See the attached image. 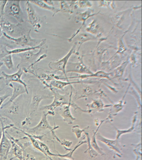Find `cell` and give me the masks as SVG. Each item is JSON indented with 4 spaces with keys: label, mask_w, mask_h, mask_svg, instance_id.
Listing matches in <instances>:
<instances>
[{
    "label": "cell",
    "mask_w": 142,
    "mask_h": 160,
    "mask_svg": "<svg viewBox=\"0 0 142 160\" xmlns=\"http://www.w3.org/2000/svg\"><path fill=\"white\" fill-rule=\"evenodd\" d=\"M20 2V1H8L5 8L4 14L13 18L18 23L22 24L24 22V16Z\"/></svg>",
    "instance_id": "5"
},
{
    "label": "cell",
    "mask_w": 142,
    "mask_h": 160,
    "mask_svg": "<svg viewBox=\"0 0 142 160\" xmlns=\"http://www.w3.org/2000/svg\"><path fill=\"white\" fill-rule=\"evenodd\" d=\"M47 42V40L46 39H42V42L38 46L34 47H27L22 48H18L9 51L7 50V46H1V52L0 53V61L4 58L5 56H8V55L12 54H18L22 53V52H26L28 51H33L38 49H40L43 47L44 45Z\"/></svg>",
    "instance_id": "12"
},
{
    "label": "cell",
    "mask_w": 142,
    "mask_h": 160,
    "mask_svg": "<svg viewBox=\"0 0 142 160\" xmlns=\"http://www.w3.org/2000/svg\"><path fill=\"white\" fill-rule=\"evenodd\" d=\"M137 112H135V114L134 116H133V118H132V124L130 127L129 128L127 129L120 130L119 129L115 127V126H113L114 128L115 129L116 131V139L119 140L120 138V136L125 134L131 133L133 132L134 131L135 129V125L136 122L137 120Z\"/></svg>",
    "instance_id": "26"
},
{
    "label": "cell",
    "mask_w": 142,
    "mask_h": 160,
    "mask_svg": "<svg viewBox=\"0 0 142 160\" xmlns=\"http://www.w3.org/2000/svg\"><path fill=\"white\" fill-rule=\"evenodd\" d=\"M23 72L24 71L22 68H19L17 72L13 74H8L3 71L2 73V76L4 78L6 85L8 86L11 82H17V83L21 84L24 86L26 91L28 92V88H27V85L22 79Z\"/></svg>",
    "instance_id": "15"
},
{
    "label": "cell",
    "mask_w": 142,
    "mask_h": 160,
    "mask_svg": "<svg viewBox=\"0 0 142 160\" xmlns=\"http://www.w3.org/2000/svg\"><path fill=\"white\" fill-rule=\"evenodd\" d=\"M86 138L85 135H84L83 137L81 138L79 142L77 143L76 145L73 149H71L70 151L68 153H66L65 154H57V157L61 158H71L74 160V158H73V155L75 151L81 145L84 144L85 143H87V140H86Z\"/></svg>",
    "instance_id": "29"
},
{
    "label": "cell",
    "mask_w": 142,
    "mask_h": 160,
    "mask_svg": "<svg viewBox=\"0 0 142 160\" xmlns=\"http://www.w3.org/2000/svg\"><path fill=\"white\" fill-rule=\"evenodd\" d=\"M98 6L100 7H105L114 9L116 8L115 1H99Z\"/></svg>",
    "instance_id": "37"
},
{
    "label": "cell",
    "mask_w": 142,
    "mask_h": 160,
    "mask_svg": "<svg viewBox=\"0 0 142 160\" xmlns=\"http://www.w3.org/2000/svg\"><path fill=\"white\" fill-rule=\"evenodd\" d=\"M42 83L47 88L49 89L52 92L53 96V102L50 104L43 106L41 108V110H46L51 112H54V110L58 107H61L64 105H68L71 102H73L72 101V87L71 85V91L70 94L62 95L58 92V90L56 88H53L45 81H42Z\"/></svg>",
    "instance_id": "1"
},
{
    "label": "cell",
    "mask_w": 142,
    "mask_h": 160,
    "mask_svg": "<svg viewBox=\"0 0 142 160\" xmlns=\"http://www.w3.org/2000/svg\"><path fill=\"white\" fill-rule=\"evenodd\" d=\"M100 12H97V13H94V11L93 9H88L86 11L83 12H78L76 15L75 17L74 20L76 23H78V22H82V24L81 25V27L77 30L76 32L75 33L73 34V35L70 37V38L68 39V41L70 42L75 37L79 32H80L82 27L85 25L86 21L90 18L93 17L96 15H98L99 13Z\"/></svg>",
    "instance_id": "11"
},
{
    "label": "cell",
    "mask_w": 142,
    "mask_h": 160,
    "mask_svg": "<svg viewBox=\"0 0 142 160\" xmlns=\"http://www.w3.org/2000/svg\"><path fill=\"white\" fill-rule=\"evenodd\" d=\"M13 158H13L11 159V160H12V159H13Z\"/></svg>",
    "instance_id": "52"
},
{
    "label": "cell",
    "mask_w": 142,
    "mask_h": 160,
    "mask_svg": "<svg viewBox=\"0 0 142 160\" xmlns=\"http://www.w3.org/2000/svg\"><path fill=\"white\" fill-rule=\"evenodd\" d=\"M129 9L126 10L125 11H121L117 13L116 14L113 16L112 18L111 21L113 22V24L117 27H120L121 24L124 21L125 16L126 14V12L130 11Z\"/></svg>",
    "instance_id": "31"
},
{
    "label": "cell",
    "mask_w": 142,
    "mask_h": 160,
    "mask_svg": "<svg viewBox=\"0 0 142 160\" xmlns=\"http://www.w3.org/2000/svg\"><path fill=\"white\" fill-rule=\"evenodd\" d=\"M3 62H0V69H1V67H2V66H3Z\"/></svg>",
    "instance_id": "50"
},
{
    "label": "cell",
    "mask_w": 142,
    "mask_h": 160,
    "mask_svg": "<svg viewBox=\"0 0 142 160\" xmlns=\"http://www.w3.org/2000/svg\"><path fill=\"white\" fill-rule=\"evenodd\" d=\"M23 160H37L33 155L30 153L23 154Z\"/></svg>",
    "instance_id": "44"
},
{
    "label": "cell",
    "mask_w": 142,
    "mask_h": 160,
    "mask_svg": "<svg viewBox=\"0 0 142 160\" xmlns=\"http://www.w3.org/2000/svg\"><path fill=\"white\" fill-rule=\"evenodd\" d=\"M93 89L90 86L86 85L82 88L81 91L80 95L78 96L77 99L84 98L88 97L90 95L93 94L95 93Z\"/></svg>",
    "instance_id": "33"
},
{
    "label": "cell",
    "mask_w": 142,
    "mask_h": 160,
    "mask_svg": "<svg viewBox=\"0 0 142 160\" xmlns=\"http://www.w3.org/2000/svg\"><path fill=\"white\" fill-rule=\"evenodd\" d=\"M130 86V83L128 88H127L125 94L121 99L119 101H118L117 103L112 104L109 112V115L108 116L110 120L112 119V118L116 116L118 112H119L123 110V107H124L125 104V102L124 101V99L125 98L126 95L127 94V92H128V90H129V88Z\"/></svg>",
    "instance_id": "20"
},
{
    "label": "cell",
    "mask_w": 142,
    "mask_h": 160,
    "mask_svg": "<svg viewBox=\"0 0 142 160\" xmlns=\"http://www.w3.org/2000/svg\"><path fill=\"white\" fill-rule=\"evenodd\" d=\"M109 120H110V119L109 117L108 116L107 118L105 119L101 120L95 131H93V136H92L91 139V143L92 147H93V148L95 150V151H96L98 154H100L101 155H104L105 153L104 152H103V149L101 148L99 146V145H98V143H97L96 138V135L98 130L100 128L102 124L105 122V121H108Z\"/></svg>",
    "instance_id": "25"
},
{
    "label": "cell",
    "mask_w": 142,
    "mask_h": 160,
    "mask_svg": "<svg viewBox=\"0 0 142 160\" xmlns=\"http://www.w3.org/2000/svg\"><path fill=\"white\" fill-rule=\"evenodd\" d=\"M53 97L47 95H36L32 98L29 113V117H31L37 111L40 104L43 100L47 99H51Z\"/></svg>",
    "instance_id": "21"
},
{
    "label": "cell",
    "mask_w": 142,
    "mask_h": 160,
    "mask_svg": "<svg viewBox=\"0 0 142 160\" xmlns=\"http://www.w3.org/2000/svg\"><path fill=\"white\" fill-rule=\"evenodd\" d=\"M96 81H74V82H69V81H61V80H54L51 81L50 83V86H51L53 88L58 89L61 90H64L65 87L68 86V85H71L73 83H95L97 82Z\"/></svg>",
    "instance_id": "22"
},
{
    "label": "cell",
    "mask_w": 142,
    "mask_h": 160,
    "mask_svg": "<svg viewBox=\"0 0 142 160\" xmlns=\"http://www.w3.org/2000/svg\"><path fill=\"white\" fill-rule=\"evenodd\" d=\"M112 104L105 105L101 98L93 100L91 103L87 104L86 106L88 108L85 110L84 112L89 114L95 113L96 112H101L104 111V108L111 107Z\"/></svg>",
    "instance_id": "17"
},
{
    "label": "cell",
    "mask_w": 142,
    "mask_h": 160,
    "mask_svg": "<svg viewBox=\"0 0 142 160\" xmlns=\"http://www.w3.org/2000/svg\"><path fill=\"white\" fill-rule=\"evenodd\" d=\"M65 148L66 150H68V151H70L71 149L68 148L70 147L73 144V142L72 141L67 140H61L60 143Z\"/></svg>",
    "instance_id": "42"
},
{
    "label": "cell",
    "mask_w": 142,
    "mask_h": 160,
    "mask_svg": "<svg viewBox=\"0 0 142 160\" xmlns=\"http://www.w3.org/2000/svg\"><path fill=\"white\" fill-rule=\"evenodd\" d=\"M133 152L136 156V160H141V142L135 145Z\"/></svg>",
    "instance_id": "40"
},
{
    "label": "cell",
    "mask_w": 142,
    "mask_h": 160,
    "mask_svg": "<svg viewBox=\"0 0 142 160\" xmlns=\"http://www.w3.org/2000/svg\"><path fill=\"white\" fill-rule=\"evenodd\" d=\"M31 3L36 5L38 6L40 8L43 9L48 10L53 12V16H54L58 12H61L59 9L56 8L53 6H51L47 5V3L44 2V1H29Z\"/></svg>",
    "instance_id": "28"
},
{
    "label": "cell",
    "mask_w": 142,
    "mask_h": 160,
    "mask_svg": "<svg viewBox=\"0 0 142 160\" xmlns=\"http://www.w3.org/2000/svg\"><path fill=\"white\" fill-rule=\"evenodd\" d=\"M2 128V136L0 141V160H6L11 148V142L10 140L7 137L6 134L5 130L7 129L13 127L14 125L11 124L5 126L4 122L2 119H0Z\"/></svg>",
    "instance_id": "8"
},
{
    "label": "cell",
    "mask_w": 142,
    "mask_h": 160,
    "mask_svg": "<svg viewBox=\"0 0 142 160\" xmlns=\"http://www.w3.org/2000/svg\"><path fill=\"white\" fill-rule=\"evenodd\" d=\"M2 127H0V141H1V139H2Z\"/></svg>",
    "instance_id": "47"
},
{
    "label": "cell",
    "mask_w": 142,
    "mask_h": 160,
    "mask_svg": "<svg viewBox=\"0 0 142 160\" xmlns=\"http://www.w3.org/2000/svg\"><path fill=\"white\" fill-rule=\"evenodd\" d=\"M85 134L86 138L87 141V144H88V148L84 152H88L91 158H94L96 156H98V153L95 151V150L92 147L91 145V138L90 137V135L89 133L88 132H84Z\"/></svg>",
    "instance_id": "32"
},
{
    "label": "cell",
    "mask_w": 142,
    "mask_h": 160,
    "mask_svg": "<svg viewBox=\"0 0 142 160\" xmlns=\"http://www.w3.org/2000/svg\"><path fill=\"white\" fill-rule=\"evenodd\" d=\"M3 78V76H2V77H0V82H1V81H2V79Z\"/></svg>",
    "instance_id": "51"
},
{
    "label": "cell",
    "mask_w": 142,
    "mask_h": 160,
    "mask_svg": "<svg viewBox=\"0 0 142 160\" xmlns=\"http://www.w3.org/2000/svg\"><path fill=\"white\" fill-rule=\"evenodd\" d=\"M2 35H3V31H2V27H1V25H0V38L2 37Z\"/></svg>",
    "instance_id": "48"
},
{
    "label": "cell",
    "mask_w": 142,
    "mask_h": 160,
    "mask_svg": "<svg viewBox=\"0 0 142 160\" xmlns=\"http://www.w3.org/2000/svg\"><path fill=\"white\" fill-rule=\"evenodd\" d=\"M125 34V33H124L123 36H121V37L120 38L119 41H118V49H117V51L115 53L116 54H122L124 53L126 51V49L125 46L124 42H123V37H124Z\"/></svg>",
    "instance_id": "38"
},
{
    "label": "cell",
    "mask_w": 142,
    "mask_h": 160,
    "mask_svg": "<svg viewBox=\"0 0 142 160\" xmlns=\"http://www.w3.org/2000/svg\"><path fill=\"white\" fill-rule=\"evenodd\" d=\"M59 9L61 12L73 14L74 10L78 8L77 1H60Z\"/></svg>",
    "instance_id": "24"
},
{
    "label": "cell",
    "mask_w": 142,
    "mask_h": 160,
    "mask_svg": "<svg viewBox=\"0 0 142 160\" xmlns=\"http://www.w3.org/2000/svg\"><path fill=\"white\" fill-rule=\"evenodd\" d=\"M84 56L79 58V61L76 62H68L66 68V73L75 72L81 75H91L93 72L87 67L83 62Z\"/></svg>",
    "instance_id": "9"
},
{
    "label": "cell",
    "mask_w": 142,
    "mask_h": 160,
    "mask_svg": "<svg viewBox=\"0 0 142 160\" xmlns=\"http://www.w3.org/2000/svg\"><path fill=\"white\" fill-rule=\"evenodd\" d=\"M77 5L79 8L89 9L93 6V3L89 1H77Z\"/></svg>",
    "instance_id": "39"
},
{
    "label": "cell",
    "mask_w": 142,
    "mask_h": 160,
    "mask_svg": "<svg viewBox=\"0 0 142 160\" xmlns=\"http://www.w3.org/2000/svg\"><path fill=\"white\" fill-rule=\"evenodd\" d=\"M98 38L87 32H83V33L80 34L77 38V40L78 41V43L79 44V46L76 53L78 54L81 46L84 42H86L87 41H95V40H98Z\"/></svg>",
    "instance_id": "27"
},
{
    "label": "cell",
    "mask_w": 142,
    "mask_h": 160,
    "mask_svg": "<svg viewBox=\"0 0 142 160\" xmlns=\"http://www.w3.org/2000/svg\"><path fill=\"white\" fill-rule=\"evenodd\" d=\"M8 1H0V18L3 17L4 15L5 8Z\"/></svg>",
    "instance_id": "43"
},
{
    "label": "cell",
    "mask_w": 142,
    "mask_h": 160,
    "mask_svg": "<svg viewBox=\"0 0 142 160\" xmlns=\"http://www.w3.org/2000/svg\"><path fill=\"white\" fill-rule=\"evenodd\" d=\"M44 2L47 3V5H49L50 6H53L54 7V3L53 1H44Z\"/></svg>",
    "instance_id": "46"
},
{
    "label": "cell",
    "mask_w": 142,
    "mask_h": 160,
    "mask_svg": "<svg viewBox=\"0 0 142 160\" xmlns=\"http://www.w3.org/2000/svg\"><path fill=\"white\" fill-rule=\"evenodd\" d=\"M55 115V112L48 111L47 112H43L42 118L39 123L34 127L27 128V132L33 136H37L40 132L47 129L50 130L51 132H54L55 130L59 128V126L52 127L48 122L47 116L48 115L54 116Z\"/></svg>",
    "instance_id": "2"
},
{
    "label": "cell",
    "mask_w": 142,
    "mask_h": 160,
    "mask_svg": "<svg viewBox=\"0 0 142 160\" xmlns=\"http://www.w3.org/2000/svg\"><path fill=\"white\" fill-rule=\"evenodd\" d=\"M89 126L85 128L81 129L80 126L78 125H75L72 128V131L75 135L77 139H79L81 138L82 133L85 132L86 130L89 128Z\"/></svg>",
    "instance_id": "36"
},
{
    "label": "cell",
    "mask_w": 142,
    "mask_h": 160,
    "mask_svg": "<svg viewBox=\"0 0 142 160\" xmlns=\"http://www.w3.org/2000/svg\"><path fill=\"white\" fill-rule=\"evenodd\" d=\"M8 86L13 89L12 96H11V98L8 102L2 105V107L0 108L1 109H3L6 106L12 103L17 98L21 96V95L23 94L25 92L28 94V92L26 91L24 86L21 84L17 83V82H11Z\"/></svg>",
    "instance_id": "16"
},
{
    "label": "cell",
    "mask_w": 142,
    "mask_h": 160,
    "mask_svg": "<svg viewBox=\"0 0 142 160\" xmlns=\"http://www.w3.org/2000/svg\"><path fill=\"white\" fill-rule=\"evenodd\" d=\"M73 107L75 110H78L79 106L74 102H72L68 105H64L60 108L58 113L63 118V121L68 125L72 124L76 118L72 115L70 108Z\"/></svg>",
    "instance_id": "13"
},
{
    "label": "cell",
    "mask_w": 142,
    "mask_h": 160,
    "mask_svg": "<svg viewBox=\"0 0 142 160\" xmlns=\"http://www.w3.org/2000/svg\"><path fill=\"white\" fill-rule=\"evenodd\" d=\"M129 63V60L125 61L123 63H121L120 65L116 68L113 72L114 77L112 78H118V79H122L123 75L124 74L126 68Z\"/></svg>",
    "instance_id": "30"
},
{
    "label": "cell",
    "mask_w": 142,
    "mask_h": 160,
    "mask_svg": "<svg viewBox=\"0 0 142 160\" xmlns=\"http://www.w3.org/2000/svg\"><path fill=\"white\" fill-rule=\"evenodd\" d=\"M86 31L97 38L101 37L103 32V30L97 20L93 19L86 26Z\"/></svg>",
    "instance_id": "19"
},
{
    "label": "cell",
    "mask_w": 142,
    "mask_h": 160,
    "mask_svg": "<svg viewBox=\"0 0 142 160\" xmlns=\"http://www.w3.org/2000/svg\"><path fill=\"white\" fill-rule=\"evenodd\" d=\"M27 11L28 22L34 28L35 31L38 32L45 19L44 16L41 17L37 14L29 1L27 2Z\"/></svg>",
    "instance_id": "10"
},
{
    "label": "cell",
    "mask_w": 142,
    "mask_h": 160,
    "mask_svg": "<svg viewBox=\"0 0 142 160\" xmlns=\"http://www.w3.org/2000/svg\"><path fill=\"white\" fill-rule=\"evenodd\" d=\"M0 25L3 32L13 38L20 37L27 33L22 24L12 23L4 17L0 18Z\"/></svg>",
    "instance_id": "4"
},
{
    "label": "cell",
    "mask_w": 142,
    "mask_h": 160,
    "mask_svg": "<svg viewBox=\"0 0 142 160\" xmlns=\"http://www.w3.org/2000/svg\"><path fill=\"white\" fill-rule=\"evenodd\" d=\"M96 138L101 142L105 144L110 149L113 150L116 152L118 156L121 157L122 155V147L119 142V140H112L104 137L99 132H97L96 135Z\"/></svg>",
    "instance_id": "14"
},
{
    "label": "cell",
    "mask_w": 142,
    "mask_h": 160,
    "mask_svg": "<svg viewBox=\"0 0 142 160\" xmlns=\"http://www.w3.org/2000/svg\"><path fill=\"white\" fill-rule=\"evenodd\" d=\"M12 92L11 90H8V91H7V92H6V93H5L4 95L0 96V108L2 107L5 100L12 96Z\"/></svg>",
    "instance_id": "41"
},
{
    "label": "cell",
    "mask_w": 142,
    "mask_h": 160,
    "mask_svg": "<svg viewBox=\"0 0 142 160\" xmlns=\"http://www.w3.org/2000/svg\"><path fill=\"white\" fill-rule=\"evenodd\" d=\"M9 136V139L10 140L11 144V149L12 153L14 155L15 158H18L19 160H23V154L24 151L21 145L18 144L16 140L12 138V136L8 135Z\"/></svg>",
    "instance_id": "23"
},
{
    "label": "cell",
    "mask_w": 142,
    "mask_h": 160,
    "mask_svg": "<svg viewBox=\"0 0 142 160\" xmlns=\"http://www.w3.org/2000/svg\"><path fill=\"white\" fill-rule=\"evenodd\" d=\"M10 106L7 108L6 113L10 116H14L18 114L19 111V106L18 104L12 102L9 105Z\"/></svg>",
    "instance_id": "34"
},
{
    "label": "cell",
    "mask_w": 142,
    "mask_h": 160,
    "mask_svg": "<svg viewBox=\"0 0 142 160\" xmlns=\"http://www.w3.org/2000/svg\"><path fill=\"white\" fill-rule=\"evenodd\" d=\"M31 124L30 118L28 116L24 120L22 121V126H28V125H30Z\"/></svg>",
    "instance_id": "45"
},
{
    "label": "cell",
    "mask_w": 142,
    "mask_h": 160,
    "mask_svg": "<svg viewBox=\"0 0 142 160\" xmlns=\"http://www.w3.org/2000/svg\"><path fill=\"white\" fill-rule=\"evenodd\" d=\"M3 64L5 65L6 67L8 69L12 70L14 67L13 60H12V55H9L5 56L4 58L1 60Z\"/></svg>",
    "instance_id": "35"
},
{
    "label": "cell",
    "mask_w": 142,
    "mask_h": 160,
    "mask_svg": "<svg viewBox=\"0 0 142 160\" xmlns=\"http://www.w3.org/2000/svg\"><path fill=\"white\" fill-rule=\"evenodd\" d=\"M31 30H29L25 34L18 38L11 37L3 32V34L5 37L10 40L17 46L22 47L26 46H28V47H36L40 44L42 40L32 38L31 36Z\"/></svg>",
    "instance_id": "7"
},
{
    "label": "cell",
    "mask_w": 142,
    "mask_h": 160,
    "mask_svg": "<svg viewBox=\"0 0 142 160\" xmlns=\"http://www.w3.org/2000/svg\"><path fill=\"white\" fill-rule=\"evenodd\" d=\"M43 47V46L40 49L39 51L37 53H34L33 51H28L17 54L21 58V62L18 66H21L22 64H30L29 66L27 68L23 69V71H26L27 72L29 69L33 68L34 65L47 57V55L44 54L38 58L40 54L42 53Z\"/></svg>",
    "instance_id": "3"
},
{
    "label": "cell",
    "mask_w": 142,
    "mask_h": 160,
    "mask_svg": "<svg viewBox=\"0 0 142 160\" xmlns=\"http://www.w3.org/2000/svg\"><path fill=\"white\" fill-rule=\"evenodd\" d=\"M59 160H71L69 159V158H59Z\"/></svg>",
    "instance_id": "49"
},
{
    "label": "cell",
    "mask_w": 142,
    "mask_h": 160,
    "mask_svg": "<svg viewBox=\"0 0 142 160\" xmlns=\"http://www.w3.org/2000/svg\"><path fill=\"white\" fill-rule=\"evenodd\" d=\"M77 42H75L69 52L63 58L58 61H52L48 64L49 68L54 71L55 72L60 71L63 72L65 77L62 78V79L66 80L67 76L66 72V68L68 64L69 58L73 54L76 53V48Z\"/></svg>",
    "instance_id": "6"
},
{
    "label": "cell",
    "mask_w": 142,
    "mask_h": 160,
    "mask_svg": "<svg viewBox=\"0 0 142 160\" xmlns=\"http://www.w3.org/2000/svg\"><path fill=\"white\" fill-rule=\"evenodd\" d=\"M113 75V72H105L104 71L102 70H100L99 71H97L95 72H93V74L91 75H81L80 76H72V77H67L66 80L67 81H68V79H70L73 78H79L81 80H84L85 79L89 78H98L107 79L110 81L111 82L114 83L112 79L111 78L110 76Z\"/></svg>",
    "instance_id": "18"
}]
</instances>
